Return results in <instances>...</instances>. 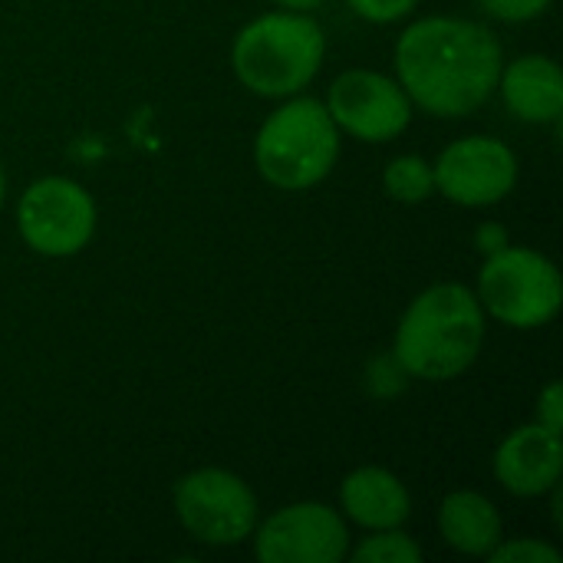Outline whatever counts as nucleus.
<instances>
[{"instance_id": "nucleus-1", "label": "nucleus", "mask_w": 563, "mask_h": 563, "mask_svg": "<svg viewBox=\"0 0 563 563\" xmlns=\"http://www.w3.org/2000/svg\"><path fill=\"white\" fill-rule=\"evenodd\" d=\"M505 53L498 36L475 20L426 16L396 43V76L426 112L455 119L482 109L498 89Z\"/></svg>"}, {"instance_id": "nucleus-2", "label": "nucleus", "mask_w": 563, "mask_h": 563, "mask_svg": "<svg viewBox=\"0 0 563 563\" xmlns=\"http://www.w3.org/2000/svg\"><path fill=\"white\" fill-rule=\"evenodd\" d=\"M485 346V310L462 284L422 290L399 320L393 356L416 379H459Z\"/></svg>"}, {"instance_id": "nucleus-3", "label": "nucleus", "mask_w": 563, "mask_h": 563, "mask_svg": "<svg viewBox=\"0 0 563 563\" xmlns=\"http://www.w3.org/2000/svg\"><path fill=\"white\" fill-rule=\"evenodd\" d=\"M327 56V36L310 13H264L251 20L231 49L241 86L264 99H290L313 82Z\"/></svg>"}, {"instance_id": "nucleus-4", "label": "nucleus", "mask_w": 563, "mask_h": 563, "mask_svg": "<svg viewBox=\"0 0 563 563\" xmlns=\"http://www.w3.org/2000/svg\"><path fill=\"white\" fill-rule=\"evenodd\" d=\"M340 158V129L327 106L310 96H290L274 109L254 142L257 172L284 191L320 185Z\"/></svg>"}, {"instance_id": "nucleus-5", "label": "nucleus", "mask_w": 563, "mask_h": 563, "mask_svg": "<svg viewBox=\"0 0 563 563\" xmlns=\"http://www.w3.org/2000/svg\"><path fill=\"white\" fill-rule=\"evenodd\" d=\"M475 297L505 327L538 330L561 313V274L544 254L508 244L485 257Z\"/></svg>"}, {"instance_id": "nucleus-6", "label": "nucleus", "mask_w": 563, "mask_h": 563, "mask_svg": "<svg viewBox=\"0 0 563 563\" xmlns=\"http://www.w3.org/2000/svg\"><path fill=\"white\" fill-rule=\"evenodd\" d=\"M181 528L208 548L244 544L257 528V498L244 478L224 468H198L175 485Z\"/></svg>"}, {"instance_id": "nucleus-7", "label": "nucleus", "mask_w": 563, "mask_h": 563, "mask_svg": "<svg viewBox=\"0 0 563 563\" xmlns=\"http://www.w3.org/2000/svg\"><path fill=\"white\" fill-rule=\"evenodd\" d=\"M16 228L36 254L73 257L96 234V201L73 178L49 175L20 195Z\"/></svg>"}, {"instance_id": "nucleus-8", "label": "nucleus", "mask_w": 563, "mask_h": 563, "mask_svg": "<svg viewBox=\"0 0 563 563\" xmlns=\"http://www.w3.org/2000/svg\"><path fill=\"white\" fill-rule=\"evenodd\" d=\"M251 538L264 563H340L350 554L346 521L320 501L280 508Z\"/></svg>"}, {"instance_id": "nucleus-9", "label": "nucleus", "mask_w": 563, "mask_h": 563, "mask_svg": "<svg viewBox=\"0 0 563 563\" xmlns=\"http://www.w3.org/2000/svg\"><path fill=\"white\" fill-rule=\"evenodd\" d=\"M327 112L333 115L336 129L360 142H389L409 129L412 99L399 79L373 69H346L330 86Z\"/></svg>"}, {"instance_id": "nucleus-10", "label": "nucleus", "mask_w": 563, "mask_h": 563, "mask_svg": "<svg viewBox=\"0 0 563 563\" xmlns=\"http://www.w3.org/2000/svg\"><path fill=\"white\" fill-rule=\"evenodd\" d=\"M435 188L465 208H488L518 185V155L492 135H468L452 142L432 165Z\"/></svg>"}, {"instance_id": "nucleus-11", "label": "nucleus", "mask_w": 563, "mask_h": 563, "mask_svg": "<svg viewBox=\"0 0 563 563\" xmlns=\"http://www.w3.org/2000/svg\"><path fill=\"white\" fill-rule=\"evenodd\" d=\"M561 432H551L541 422L515 429L495 452V478L518 498L548 495L561 482Z\"/></svg>"}, {"instance_id": "nucleus-12", "label": "nucleus", "mask_w": 563, "mask_h": 563, "mask_svg": "<svg viewBox=\"0 0 563 563\" xmlns=\"http://www.w3.org/2000/svg\"><path fill=\"white\" fill-rule=\"evenodd\" d=\"M340 501L343 515L366 531L402 528L412 515V498L406 485L393 472L376 465L350 472L340 485Z\"/></svg>"}, {"instance_id": "nucleus-13", "label": "nucleus", "mask_w": 563, "mask_h": 563, "mask_svg": "<svg viewBox=\"0 0 563 563\" xmlns=\"http://www.w3.org/2000/svg\"><path fill=\"white\" fill-rule=\"evenodd\" d=\"M498 92L505 106L525 122H558L563 112V73L551 56H521L501 66Z\"/></svg>"}, {"instance_id": "nucleus-14", "label": "nucleus", "mask_w": 563, "mask_h": 563, "mask_svg": "<svg viewBox=\"0 0 563 563\" xmlns=\"http://www.w3.org/2000/svg\"><path fill=\"white\" fill-rule=\"evenodd\" d=\"M439 531L452 551L488 558L501 541V515L478 492H452L439 508Z\"/></svg>"}, {"instance_id": "nucleus-15", "label": "nucleus", "mask_w": 563, "mask_h": 563, "mask_svg": "<svg viewBox=\"0 0 563 563\" xmlns=\"http://www.w3.org/2000/svg\"><path fill=\"white\" fill-rule=\"evenodd\" d=\"M386 195L399 205H419L435 191V175L432 165L422 155H399L386 165L383 172Z\"/></svg>"}, {"instance_id": "nucleus-16", "label": "nucleus", "mask_w": 563, "mask_h": 563, "mask_svg": "<svg viewBox=\"0 0 563 563\" xmlns=\"http://www.w3.org/2000/svg\"><path fill=\"white\" fill-rule=\"evenodd\" d=\"M353 558L360 563H419L422 548L399 528H386V531H373V538H366L353 551Z\"/></svg>"}, {"instance_id": "nucleus-17", "label": "nucleus", "mask_w": 563, "mask_h": 563, "mask_svg": "<svg viewBox=\"0 0 563 563\" xmlns=\"http://www.w3.org/2000/svg\"><path fill=\"white\" fill-rule=\"evenodd\" d=\"M488 561L495 563H561V551L544 544V541H534V538H518V541H508L505 538L492 548Z\"/></svg>"}, {"instance_id": "nucleus-18", "label": "nucleus", "mask_w": 563, "mask_h": 563, "mask_svg": "<svg viewBox=\"0 0 563 563\" xmlns=\"http://www.w3.org/2000/svg\"><path fill=\"white\" fill-rule=\"evenodd\" d=\"M346 3L353 7L356 16H363L369 23H396V20L409 16L419 0H346Z\"/></svg>"}, {"instance_id": "nucleus-19", "label": "nucleus", "mask_w": 563, "mask_h": 563, "mask_svg": "<svg viewBox=\"0 0 563 563\" xmlns=\"http://www.w3.org/2000/svg\"><path fill=\"white\" fill-rule=\"evenodd\" d=\"M495 20H505V23H525V20H534L541 16L551 0H478Z\"/></svg>"}, {"instance_id": "nucleus-20", "label": "nucleus", "mask_w": 563, "mask_h": 563, "mask_svg": "<svg viewBox=\"0 0 563 563\" xmlns=\"http://www.w3.org/2000/svg\"><path fill=\"white\" fill-rule=\"evenodd\" d=\"M538 422L551 432H561L563 426V389L561 383H551L538 399Z\"/></svg>"}, {"instance_id": "nucleus-21", "label": "nucleus", "mask_w": 563, "mask_h": 563, "mask_svg": "<svg viewBox=\"0 0 563 563\" xmlns=\"http://www.w3.org/2000/svg\"><path fill=\"white\" fill-rule=\"evenodd\" d=\"M475 244H478V251L488 257V254L508 247L511 241H508V231H505L501 224H482V228L475 231Z\"/></svg>"}, {"instance_id": "nucleus-22", "label": "nucleus", "mask_w": 563, "mask_h": 563, "mask_svg": "<svg viewBox=\"0 0 563 563\" xmlns=\"http://www.w3.org/2000/svg\"><path fill=\"white\" fill-rule=\"evenodd\" d=\"M277 7H284V10H294V13H310V10H317L323 0H274Z\"/></svg>"}, {"instance_id": "nucleus-23", "label": "nucleus", "mask_w": 563, "mask_h": 563, "mask_svg": "<svg viewBox=\"0 0 563 563\" xmlns=\"http://www.w3.org/2000/svg\"><path fill=\"white\" fill-rule=\"evenodd\" d=\"M0 205H3V168H0Z\"/></svg>"}]
</instances>
